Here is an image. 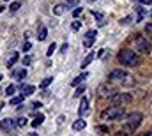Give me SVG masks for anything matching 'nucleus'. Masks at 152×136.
Wrapping results in <instances>:
<instances>
[{
	"label": "nucleus",
	"instance_id": "obj_1",
	"mask_svg": "<svg viewBox=\"0 0 152 136\" xmlns=\"http://www.w3.org/2000/svg\"><path fill=\"white\" fill-rule=\"evenodd\" d=\"M117 58H118V62H120L122 66H126V67H136V66L140 64V57H138L133 50H127V48L120 50L118 55H117Z\"/></svg>",
	"mask_w": 152,
	"mask_h": 136
},
{
	"label": "nucleus",
	"instance_id": "obj_2",
	"mask_svg": "<svg viewBox=\"0 0 152 136\" xmlns=\"http://www.w3.org/2000/svg\"><path fill=\"white\" fill-rule=\"evenodd\" d=\"M142 120H143V115H142L140 111H133V113H129V115L126 117V122H124L126 131H127V133H134V131L140 127Z\"/></svg>",
	"mask_w": 152,
	"mask_h": 136
},
{
	"label": "nucleus",
	"instance_id": "obj_3",
	"mask_svg": "<svg viewBox=\"0 0 152 136\" xmlns=\"http://www.w3.org/2000/svg\"><path fill=\"white\" fill-rule=\"evenodd\" d=\"M124 117H127V115H126V110L122 106H112V108H108L101 113L103 120H106V118L108 120H122Z\"/></svg>",
	"mask_w": 152,
	"mask_h": 136
},
{
	"label": "nucleus",
	"instance_id": "obj_4",
	"mask_svg": "<svg viewBox=\"0 0 152 136\" xmlns=\"http://www.w3.org/2000/svg\"><path fill=\"white\" fill-rule=\"evenodd\" d=\"M134 44H136V50L140 51V53H151L152 51V42L145 37V35H136L134 37Z\"/></svg>",
	"mask_w": 152,
	"mask_h": 136
},
{
	"label": "nucleus",
	"instance_id": "obj_5",
	"mask_svg": "<svg viewBox=\"0 0 152 136\" xmlns=\"http://www.w3.org/2000/svg\"><path fill=\"white\" fill-rule=\"evenodd\" d=\"M133 101V96L127 94V92H117L112 96V102L115 106H120V104H127V102Z\"/></svg>",
	"mask_w": 152,
	"mask_h": 136
},
{
	"label": "nucleus",
	"instance_id": "obj_6",
	"mask_svg": "<svg viewBox=\"0 0 152 136\" xmlns=\"http://www.w3.org/2000/svg\"><path fill=\"white\" fill-rule=\"evenodd\" d=\"M124 78H129V74H127V71H124V69H113L110 74H108V80H124Z\"/></svg>",
	"mask_w": 152,
	"mask_h": 136
},
{
	"label": "nucleus",
	"instance_id": "obj_7",
	"mask_svg": "<svg viewBox=\"0 0 152 136\" xmlns=\"http://www.w3.org/2000/svg\"><path fill=\"white\" fill-rule=\"evenodd\" d=\"M96 35H97V32H96V30H88V32L85 34L83 46H85V48H90V46L94 44V41H96Z\"/></svg>",
	"mask_w": 152,
	"mask_h": 136
},
{
	"label": "nucleus",
	"instance_id": "obj_8",
	"mask_svg": "<svg viewBox=\"0 0 152 136\" xmlns=\"http://www.w3.org/2000/svg\"><path fill=\"white\" fill-rule=\"evenodd\" d=\"M14 126H16V122H14L12 118H4V120H0V127H2L4 131H11V129H14Z\"/></svg>",
	"mask_w": 152,
	"mask_h": 136
},
{
	"label": "nucleus",
	"instance_id": "obj_9",
	"mask_svg": "<svg viewBox=\"0 0 152 136\" xmlns=\"http://www.w3.org/2000/svg\"><path fill=\"white\" fill-rule=\"evenodd\" d=\"M18 58H20V53H18V51H12V53H11V57L7 58V64H5V66H7V69L12 67V66L18 62Z\"/></svg>",
	"mask_w": 152,
	"mask_h": 136
},
{
	"label": "nucleus",
	"instance_id": "obj_10",
	"mask_svg": "<svg viewBox=\"0 0 152 136\" xmlns=\"http://www.w3.org/2000/svg\"><path fill=\"white\" fill-rule=\"evenodd\" d=\"M94 58H96V53L92 51V53H88L85 58H83V62H81V69H85V67H88L92 62H94Z\"/></svg>",
	"mask_w": 152,
	"mask_h": 136
},
{
	"label": "nucleus",
	"instance_id": "obj_11",
	"mask_svg": "<svg viewBox=\"0 0 152 136\" xmlns=\"http://www.w3.org/2000/svg\"><path fill=\"white\" fill-rule=\"evenodd\" d=\"M25 76H27V69H25V67L12 71V78H16V80H23Z\"/></svg>",
	"mask_w": 152,
	"mask_h": 136
},
{
	"label": "nucleus",
	"instance_id": "obj_12",
	"mask_svg": "<svg viewBox=\"0 0 152 136\" xmlns=\"http://www.w3.org/2000/svg\"><path fill=\"white\" fill-rule=\"evenodd\" d=\"M87 111H88V99H87V97H83V99H81V104H80L78 113H80V115H85Z\"/></svg>",
	"mask_w": 152,
	"mask_h": 136
},
{
	"label": "nucleus",
	"instance_id": "obj_13",
	"mask_svg": "<svg viewBox=\"0 0 152 136\" xmlns=\"http://www.w3.org/2000/svg\"><path fill=\"white\" fill-rule=\"evenodd\" d=\"M36 92V87L34 85H21V94L23 96H30Z\"/></svg>",
	"mask_w": 152,
	"mask_h": 136
},
{
	"label": "nucleus",
	"instance_id": "obj_14",
	"mask_svg": "<svg viewBox=\"0 0 152 136\" xmlns=\"http://www.w3.org/2000/svg\"><path fill=\"white\" fill-rule=\"evenodd\" d=\"M87 76H88V74H87V72H81V74H80V76H76L75 80H73V81H71V85H73V87H76V85H80V83H83V80H85V78H87Z\"/></svg>",
	"mask_w": 152,
	"mask_h": 136
},
{
	"label": "nucleus",
	"instance_id": "obj_15",
	"mask_svg": "<svg viewBox=\"0 0 152 136\" xmlns=\"http://www.w3.org/2000/svg\"><path fill=\"white\" fill-rule=\"evenodd\" d=\"M85 126H87V124H85V120H81V118H80V120H76L75 124H73V129H75V131H81V129H85Z\"/></svg>",
	"mask_w": 152,
	"mask_h": 136
},
{
	"label": "nucleus",
	"instance_id": "obj_16",
	"mask_svg": "<svg viewBox=\"0 0 152 136\" xmlns=\"http://www.w3.org/2000/svg\"><path fill=\"white\" fill-rule=\"evenodd\" d=\"M42 120H44V115H42V113H39L37 117L32 120V126H34V127H37V126H41V124H42Z\"/></svg>",
	"mask_w": 152,
	"mask_h": 136
},
{
	"label": "nucleus",
	"instance_id": "obj_17",
	"mask_svg": "<svg viewBox=\"0 0 152 136\" xmlns=\"http://www.w3.org/2000/svg\"><path fill=\"white\" fill-rule=\"evenodd\" d=\"M23 97H25L23 94H21V96L12 97V99H11V106H18V104H21V102H23Z\"/></svg>",
	"mask_w": 152,
	"mask_h": 136
},
{
	"label": "nucleus",
	"instance_id": "obj_18",
	"mask_svg": "<svg viewBox=\"0 0 152 136\" xmlns=\"http://www.w3.org/2000/svg\"><path fill=\"white\" fill-rule=\"evenodd\" d=\"M46 35H48V30H46V27H41L37 39H39V41H44V39H46Z\"/></svg>",
	"mask_w": 152,
	"mask_h": 136
},
{
	"label": "nucleus",
	"instance_id": "obj_19",
	"mask_svg": "<svg viewBox=\"0 0 152 136\" xmlns=\"http://www.w3.org/2000/svg\"><path fill=\"white\" fill-rule=\"evenodd\" d=\"M78 5H80V0H66V9H67V7H78Z\"/></svg>",
	"mask_w": 152,
	"mask_h": 136
},
{
	"label": "nucleus",
	"instance_id": "obj_20",
	"mask_svg": "<svg viewBox=\"0 0 152 136\" xmlns=\"http://www.w3.org/2000/svg\"><path fill=\"white\" fill-rule=\"evenodd\" d=\"M64 11H66V5H62V4L55 5V9H53V12H55V14H62Z\"/></svg>",
	"mask_w": 152,
	"mask_h": 136
},
{
	"label": "nucleus",
	"instance_id": "obj_21",
	"mask_svg": "<svg viewBox=\"0 0 152 136\" xmlns=\"http://www.w3.org/2000/svg\"><path fill=\"white\" fill-rule=\"evenodd\" d=\"M51 81H53V78H51V76H48V78H44V80L41 81V88H46V87H48V85H50Z\"/></svg>",
	"mask_w": 152,
	"mask_h": 136
},
{
	"label": "nucleus",
	"instance_id": "obj_22",
	"mask_svg": "<svg viewBox=\"0 0 152 136\" xmlns=\"http://www.w3.org/2000/svg\"><path fill=\"white\" fill-rule=\"evenodd\" d=\"M96 131H97V133H101V135H108V131H110V129H108V126H97V127H96Z\"/></svg>",
	"mask_w": 152,
	"mask_h": 136
},
{
	"label": "nucleus",
	"instance_id": "obj_23",
	"mask_svg": "<svg viewBox=\"0 0 152 136\" xmlns=\"http://www.w3.org/2000/svg\"><path fill=\"white\" fill-rule=\"evenodd\" d=\"M55 50H57V44H55V42H51V44H50V48H48V51H46V55H48V57H51Z\"/></svg>",
	"mask_w": 152,
	"mask_h": 136
},
{
	"label": "nucleus",
	"instance_id": "obj_24",
	"mask_svg": "<svg viewBox=\"0 0 152 136\" xmlns=\"http://www.w3.org/2000/svg\"><path fill=\"white\" fill-rule=\"evenodd\" d=\"M14 92H16V87H14V85H9V87L5 88V96H12Z\"/></svg>",
	"mask_w": 152,
	"mask_h": 136
},
{
	"label": "nucleus",
	"instance_id": "obj_25",
	"mask_svg": "<svg viewBox=\"0 0 152 136\" xmlns=\"http://www.w3.org/2000/svg\"><path fill=\"white\" fill-rule=\"evenodd\" d=\"M20 7H21V5H20V2H12V4H11V5H9V9H11V11H12V12H14V11H18V9H20Z\"/></svg>",
	"mask_w": 152,
	"mask_h": 136
},
{
	"label": "nucleus",
	"instance_id": "obj_26",
	"mask_svg": "<svg viewBox=\"0 0 152 136\" xmlns=\"http://www.w3.org/2000/svg\"><path fill=\"white\" fill-rule=\"evenodd\" d=\"M131 20H133V16H126L120 20V25H127V23H131Z\"/></svg>",
	"mask_w": 152,
	"mask_h": 136
},
{
	"label": "nucleus",
	"instance_id": "obj_27",
	"mask_svg": "<svg viewBox=\"0 0 152 136\" xmlns=\"http://www.w3.org/2000/svg\"><path fill=\"white\" fill-rule=\"evenodd\" d=\"M83 92H85V87L81 85V87H80V88H78V90H76V92H75V97H80V96H81Z\"/></svg>",
	"mask_w": 152,
	"mask_h": 136
},
{
	"label": "nucleus",
	"instance_id": "obj_28",
	"mask_svg": "<svg viewBox=\"0 0 152 136\" xmlns=\"http://www.w3.org/2000/svg\"><path fill=\"white\" fill-rule=\"evenodd\" d=\"M145 34L152 35V23H147V25H145Z\"/></svg>",
	"mask_w": 152,
	"mask_h": 136
},
{
	"label": "nucleus",
	"instance_id": "obj_29",
	"mask_svg": "<svg viewBox=\"0 0 152 136\" xmlns=\"http://www.w3.org/2000/svg\"><path fill=\"white\" fill-rule=\"evenodd\" d=\"M80 14H81V7H80V5H78V7H76L75 11H73V16H75V18H78V16H80Z\"/></svg>",
	"mask_w": 152,
	"mask_h": 136
},
{
	"label": "nucleus",
	"instance_id": "obj_30",
	"mask_svg": "<svg viewBox=\"0 0 152 136\" xmlns=\"http://www.w3.org/2000/svg\"><path fill=\"white\" fill-rule=\"evenodd\" d=\"M80 27H81V23H80V21H73V25H71V29H73V30H80Z\"/></svg>",
	"mask_w": 152,
	"mask_h": 136
},
{
	"label": "nucleus",
	"instance_id": "obj_31",
	"mask_svg": "<svg viewBox=\"0 0 152 136\" xmlns=\"http://www.w3.org/2000/svg\"><path fill=\"white\" fill-rule=\"evenodd\" d=\"M16 126H20V127H23V126H27V118H20V120L16 122Z\"/></svg>",
	"mask_w": 152,
	"mask_h": 136
},
{
	"label": "nucleus",
	"instance_id": "obj_32",
	"mask_svg": "<svg viewBox=\"0 0 152 136\" xmlns=\"http://www.w3.org/2000/svg\"><path fill=\"white\" fill-rule=\"evenodd\" d=\"M92 14H94V18H97V20H103V16H104L103 12H94V11H92Z\"/></svg>",
	"mask_w": 152,
	"mask_h": 136
},
{
	"label": "nucleus",
	"instance_id": "obj_33",
	"mask_svg": "<svg viewBox=\"0 0 152 136\" xmlns=\"http://www.w3.org/2000/svg\"><path fill=\"white\" fill-rule=\"evenodd\" d=\"M30 62H32V57H25L23 58V66H28Z\"/></svg>",
	"mask_w": 152,
	"mask_h": 136
},
{
	"label": "nucleus",
	"instance_id": "obj_34",
	"mask_svg": "<svg viewBox=\"0 0 152 136\" xmlns=\"http://www.w3.org/2000/svg\"><path fill=\"white\" fill-rule=\"evenodd\" d=\"M136 2H140L143 5H152V0H136Z\"/></svg>",
	"mask_w": 152,
	"mask_h": 136
},
{
	"label": "nucleus",
	"instance_id": "obj_35",
	"mask_svg": "<svg viewBox=\"0 0 152 136\" xmlns=\"http://www.w3.org/2000/svg\"><path fill=\"white\" fill-rule=\"evenodd\" d=\"M30 48H32V44H30V42H25V44H23V51H28Z\"/></svg>",
	"mask_w": 152,
	"mask_h": 136
},
{
	"label": "nucleus",
	"instance_id": "obj_36",
	"mask_svg": "<svg viewBox=\"0 0 152 136\" xmlns=\"http://www.w3.org/2000/svg\"><path fill=\"white\" fill-rule=\"evenodd\" d=\"M67 48H69V46H67V42H64V44H62V48H60V51H62V53H66V51H67Z\"/></svg>",
	"mask_w": 152,
	"mask_h": 136
},
{
	"label": "nucleus",
	"instance_id": "obj_37",
	"mask_svg": "<svg viewBox=\"0 0 152 136\" xmlns=\"http://www.w3.org/2000/svg\"><path fill=\"white\" fill-rule=\"evenodd\" d=\"M32 106H34V108H41V102L36 101V102H32Z\"/></svg>",
	"mask_w": 152,
	"mask_h": 136
},
{
	"label": "nucleus",
	"instance_id": "obj_38",
	"mask_svg": "<svg viewBox=\"0 0 152 136\" xmlns=\"http://www.w3.org/2000/svg\"><path fill=\"white\" fill-rule=\"evenodd\" d=\"M115 136H127V135H126V133H122V131H120V133H117V135H115Z\"/></svg>",
	"mask_w": 152,
	"mask_h": 136
},
{
	"label": "nucleus",
	"instance_id": "obj_39",
	"mask_svg": "<svg viewBox=\"0 0 152 136\" xmlns=\"http://www.w3.org/2000/svg\"><path fill=\"white\" fill-rule=\"evenodd\" d=\"M145 136H152V131H149V133H147V135H145Z\"/></svg>",
	"mask_w": 152,
	"mask_h": 136
},
{
	"label": "nucleus",
	"instance_id": "obj_40",
	"mask_svg": "<svg viewBox=\"0 0 152 136\" xmlns=\"http://www.w3.org/2000/svg\"><path fill=\"white\" fill-rule=\"evenodd\" d=\"M28 136H37V135H36V133H30V135H28Z\"/></svg>",
	"mask_w": 152,
	"mask_h": 136
},
{
	"label": "nucleus",
	"instance_id": "obj_41",
	"mask_svg": "<svg viewBox=\"0 0 152 136\" xmlns=\"http://www.w3.org/2000/svg\"><path fill=\"white\" fill-rule=\"evenodd\" d=\"M2 11H4V7H2V5H0V12H2Z\"/></svg>",
	"mask_w": 152,
	"mask_h": 136
},
{
	"label": "nucleus",
	"instance_id": "obj_42",
	"mask_svg": "<svg viewBox=\"0 0 152 136\" xmlns=\"http://www.w3.org/2000/svg\"><path fill=\"white\" fill-rule=\"evenodd\" d=\"M0 81H2V74H0Z\"/></svg>",
	"mask_w": 152,
	"mask_h": 136
},
{
	"label": "nucleus",
	"instance_id": "obj_43",
	"mask_svg": "<svg viewBox=\"0 0 152 136\" xmlns=\"http://www.w3.org/2000/svg\"><path fill=\"white\" fill-rule=\"evenodd\" d=\"M151 16H152V9H151Z\"/></svg>",
	"mask_w": 152,
	"mask_h": 136
},
{
	"label": "nucleus",
	"instance_id": "obj_44",
	"mask_svg": "<svg viewBox=\"0 0 152 136\" xmlns=\"http://www.w3.org/2000/svg\"><path fill=\"white\" fill-rule=\"evenodd\" d=\"M90 2H96V0H90Z\"/></svg>",
	"mask_w": 152,
	"mask_h": 136
}]
</instances>
